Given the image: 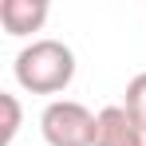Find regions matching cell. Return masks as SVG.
Wrapping results in <instances>:
<instances>
[{
	"instance_id": "1",
	"label": "cell",
	"mask_w": 146,
	"mask_h": 146,
	"mask_svg": "<svg viewBox=\"0 0 146 146\" xmlns=\"http://www.w3.org/2000/svg\"><path fill=\"white\" fill-rule=\"evenodd\" d=\"M16 83L32 91V95H59L67 91L75 79V51L63 40H32L28 48L16 51V63H12Z\"/></svg>"
},
{
	"instance_id": "2",
	"label": "cell",
	"mask_w": 146,
	"mask_h": 146,
	"mask_svg": "<svg viewBox=\"0 0 146 146\" xmlns=\"http://www.w3.org/2000/svg\"><path fill=\"white\" fill-rule=\"evenodd\" d=\"M40 134L48 146H95L99 115H91L75 99H51L40 115Z\"/></svg>"
},
{
	"instance_id": "3",
	"label": "cell",
	"mask_w": 146,
	"mask_h": 146,
	"mask_svg": "<svg viewBox=\"0 0 146 146\" xmlns=\"http://www.w3.org/2000/svg\"><path fill=\"white\" fill-rule=\"evenodd\" d=\"M48 0H0V28L8 36H32L48 24Z\"/></svg>"
},
{
	"instance_id": "4",
	"label": "cell",
	"mask_w": 146,
	"mask_h": 146,
	"mask_svg": "<svg viewBox=\"0 0 146 146\" xmlns=\"http://www.w3.org/2000/svg\"><path fill=\"white\" fill-rule=\"evenodd\" d=\"M134 130H138V122H134V115L126 107H103L99 111V138H95V146H130Z\"/></svg>"
},
{
	"instance_id": "5",
	"label": "cell",
	"mask_w": 146,
	"mask_h": 146,
	"mask_svg": "<svg viewBox=\"0 0 146 146\" xmlns=\"http://www.w3.org/2000/svg\"><path fill=\"white\" fill-rule=\"evenodd\" d=\"M0 111H4V134H0V146H12L16 134H20V99L12 91H0Z\"/></svg>"
},
{
	"instance_id": "6",
	"label": "cell",
	"mask_w": 146,
	"mask_h": 146,
	"mask_svg": "<svg viewBox=\"0 0 146 146\" xmlns=\"http://www.w3.org/2000/svg\"><path fill=\"white\" fill-rule=\"evenodd\" d=\"M122 107L134 115V122L146 126V71H138L130 83H126V99H122Z\"/></svg>"
},
{
	"instance_id": "7",
	"label": "cell",
	"mask_w": 146,
	"mask_h": 146,
	"mask_svg": "<svg viewBox=\"0 0 146 146\" xmlns=\"http://www.w3.org/2000/svg\"><path fill=\"white\" fill-rule=\"evenodd\" d=\"M130 146H146V126L138 122V130H134V138H130Z\"/></svg>"
}]
</instances>
